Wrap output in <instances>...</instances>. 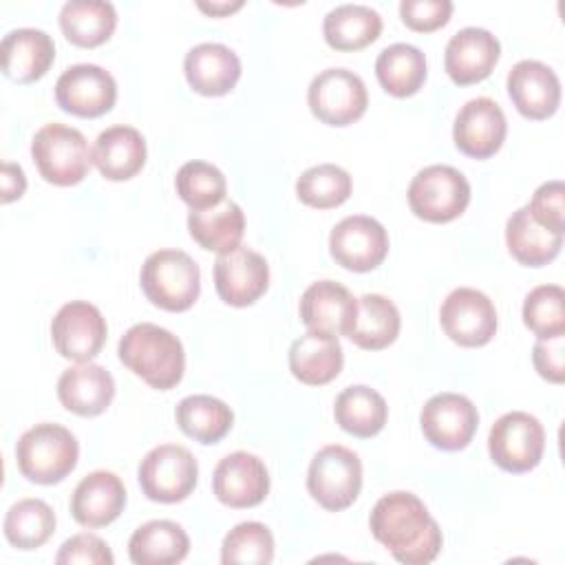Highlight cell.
I'll list each match as a JSON object with an SVG mask.
<instances>
[{
  "mask_svg": "<svg viewBox=\"0 0 565 565\" xmlns=\"http://www.w3.org/2000/svg\"><path fill=\"white\" fill-rule=\"evenodd\" d=\"M369 527L395 561L404 565H428L441 550V530L428 514L424 501L404 490L377 499L371 510Z\"/></svg>",
  "mask_w": 565,
  "mask_h": 565,
  "instance_id": "obj_1",
  "label": "cell"
},
{
  "mask_svg": "<svg viewBox=\"0 0 565 565\" xmlns=\"http://www.w3.org/2000/svg\"><path fill=\"white\" fill-rule=\"evenodd\" d=\"M119 360L148 386L168 391L177 386L185 371L181 340L152 322L132 324L119 340Z\"/></svg>",
  "mask_w": 565,
  "mask_h": 565,
  "instance_id": "obj_2",
  "label": "cell"
},
{
  "mask_svg": "<svg viewBox=\"0 0 565 565\" xmlns=\"http://www.w3.org/2000/svg\"><path fill=\"white\" fill-rule=\"evenodd\" d=\"M79 457L75 435L51 422L24 430L15 444L18 470L33 483L53 486L73 472Z\"/></svg>",
  "mask_w": 565,
  "mask_h": 565,
  "instance_id": "obj_3",
  "label": "cell"
},
{
  "mask_svg": "<svg viewBox=\"0 0 565 565\" xmlns=\"http://www.w3.org/2000/svg\"><path fill=\"white\" fill-rule=\"evenodd\" d=\"M146 298L166 311L190 309L201 291V271L194 258L181 249L152 252L139 274Z\"/></svg>",
  "mask_w": 565,
  "mask_h": 565,
  "instance_id": "obj_4",
  "label": "cell"
},
{
  "mask_svg": "<svg viewBox=\"0 0 565 565\" xmlns=\"http://www.w3.org/2000/svg\"><path fill=\"white\" fill-rule=\"evenodd\" d=\"M31 157L40 177L62 188L79 183L93 163L86 137L77 128L57 121L44 124L33 135Z\"/></svg>",
  "mask_w": 565,
  "mask_h": 565,
  "instance_id": "obj_5",
  "label": "cell"
},
{
  "mask_svg": "<svg viewBox=\"0 0 565 565\" xmlns=\"http://www.w3.org/2000/svg\"><path fill=\"white\" fill-rule=\"evenodd\" d=\"M362 488V461L360 457L340 444L320 448L307 470L309 494L329 512L349 508Z\"/></svg>",
  "mask_w": 565,
  "mask_h": 565,
  "instance_id": "obj_6",
  "label": "cell"
},
{
  "mask_svg": "<svg viewBox=\"0 0 565 565\" xmlns=\"http://www.w3.org/2000/svg\"><path fill=\"white\" fill-rule=\"evenodd\" d=\"M470 203V183L452 166H428L408 185L411 212L428 223H448L463 214Z\"/></svg>",
  "mask_w": 565,
  "mask_h": 565,
  "instance_id": "obj_7",
  "label": "cell"
},
{
  "mask_svg": "<svg viewBox=\"0 0 565 565\" xmlns=\"http://www.w3.org/2000/svg\"><path fill=\"white\" fill-rule=\"evenodd\" d=\"M141 492L157 503H179L188 499L199 479L194 455L179 444H161L146 452L139 463Z\"/></svg>",
  "mask_w": 565,
  "mask_h": 565,
  "instance_id": "obj_8",
  "label": "cell"
},
{
  "mask_svg": "<svg viewBox=\"0 0 565 565\" xmlns=\"http://www.w3.org/2000/svg\"><path fill=\"white\" fill-rule=\"evenodd\" d=\"M545 450V430L541 422L525 411L501 415L488 435V452L505 472H527L541 463Z\"/></svg>",
  "mask_w": 565,
  "mask_h": 565,
  "instance_id": "obj_9",
  "label": "cell"
},
{
  "mask_svg": "<svg viewBox=\"0 0 565 565\" xmlns=\"http://www.w3.org/2000/svg\"><path fill=\"white\" fill-rule=\"evenodd\" d=\"M307 104L313 117L327 126H349L358 121L369 95L360 75L349 68H327L318 73L307 90Z\"/></svg>",
  "mask_w": 565,
  "mask_h": 565,
  "instance_id": "obj_10",
  "label": "cell"
},
{
  "mask_svg": "<svg viewBox=\"0 0 565 565\" xmlns=\"http://www.w3.org/2000/svg\"><path fill=\"white\" fill-rule=\"evenodd\" d=\"M439 322L455 344L483 347L497 333V309L483 291L457 287L441 302Z\"/></svg>",
  "mask_w": 565,
  "mask_h": 565,
  "instance_id": "obj_11",
  "label": "cell"
},
{
  "mask_svg": "<svg viewBox=\"0 0 565 565\" xmlns=\"http://www.w3.org/2000/svg\"><path fill=\"white\" fill-rule=\"evenodd\" d=\"M106 320L102 311L86 300H71L60 307L51 322L55 351L73 362H90L106 342Z\"/></svg>",
  "mask_w": 565,
  "mask_h": 565,
  "instance_id": "obj_12",
  "label": "cell"
},
{
  "mask_svg": "<svg viewBox=\"0 0 565 565\" xmlns=\"http://www.w3.org/2000/svg\"><path fill=\"white\" fill-rule=\"evenodd\" d=\"M331 258L349 271H371L388 254V234L371 216L353 214L335 223L329 234Z\"/></svg>",
  "mask_w": 565,
  "mask_h": 565,
  "instance_id": "obj_13",
  "label": "cell"
},
{
  "mask_svg": "<svg viewBox=\"0 0 565 565\" xmlns=\"http://www.w3.org/2000/svg\"><path fill=\"white\" fill-rule=\"evenodd\" d=\"M419 426L430 446L439 450H461L472 441L479 426L477 406L459 393H437L433 395L422 413Z\"/></svg>",
  "mask_w": 565,
  "mask_h": 565,
  "instance_id": "obj_14",
  "label": "cell"
},
{
  "mask_svg": "<svg viewBox=\"0 0 565 565\" xmlns=\"http://www.w3.org/2000/svg\"><path fill=\"white\" fill-rule=\"evenodd\" d=\"M115 77L97 64L68 66L55 82V102L75 117H99L115 106Z\"/></svg>",
  "mask_w": 565,
  "mask_h": 565,
  "instance_id": "obj_15",
  "label": "cell"
},
{
  "mask_svg": "<svg viewBox=\"0 0 565 565\" xmlns=\"http://www.w3.org/2000/svg\"><path fill=\"white\" fill-rule=\"evenodd\" d=\"M214 287L221 300L232 307L254 305L269 287V265L263 254L238 245L216 256Z\"/></svg>",
  "mask_w": 565,
  "mask_h": 565,
  "instance_id": "obj_16",
  "label": "cell"
},
{
  "mask_svg": "<svg viewBox=\"0 0 565 565\" xmlns=\"http://www.w3.org/2000/svg\"><path fill=\"white\" fill-rule=\"evenodd\" d=\"M508 121L501 106L490 97H475L468 99L452 126V139L459 152L472 159H488L505 141Z\"/></svg>",
  "mask_w": 565,
  "mask_h": 565,
  "instance_id": "obj_17",
  "label": "cell"
},
{
  "mask_svg": "<svg viewBox=\"0 0 565 565\" xmlns=\"http://www.w3.org/2000/svg\"><path fill=\"white\" fill-rule=\"evenodd\" d=\"M212 492L227 508H254L269 492V472L260 457L230 452L214 468Z\"/></svg>",
  "mask_w": 565,
  "mask_h": 565,
  "instance_id": "obj_18",
  "label": "cell"
},
{
  "mask_svg": "<svg viewBox=\"0 0 565 565\" xmlns=\"http://www.w3.org/2000/svg\"><path fill=\"white\" fill-rule=\"evenodd\" d=\"M501 55L499 40L479 26L457 31L444 51V68L457 86L483 82L497 66Z\"/></svg>",
  "mask_w": 565,
  "mask_h": 565,
  "instance_id": "obj_19",
  "label": "cell"
},
{
  "mask_svg": "<svg viewBox=\"0 0 565 565\" xmlns=\"http://www.w3.org/2000/svg\"><path fill=\"white\" fill-rule=\"evenodd\" d=\"M508 95L527 119H547L561 104L556 73L539 60H521L508 73Z\"/></svg>",
  "mask_w": 565,
  "mask_h": 565,
  "instance_id": "obj_20",
  "label": "cell"
},
{
  "mask_svg": "<svg viewBox=\"0 0 565 565\" xmlns=\"http://www.w3.org/2000/svg\"><path fill=\"white\" fill-rule=\"evenodd\" d=\"M183 73L194 93L218 97L236 86L241 77V60L225 44L203 42L185 53Z\"/></svg>",
  "mask_w": 565,
  "mask_h": 565,
  "instance_id": "obj_21",
  "label": "cell"
},
{
  "mask_svg": "<svg viewBox=\"0 0 565 565\" xmlns=\"http://www.w3.org/2000/svg\"><path fill=\"white\" fill-rule=\"evenodd\" d=\"M53 60V38L42 29H13L0 42L2 73L18 84H29L44 77Z\"/></svg>",
  "mask_w": 565,
  "mask_h": 565,
  "instance_id": "obj_22",
  "label": "cell"
},
{
  "mask_svg": "<svg viewBox=\"0 0 565 565\" xmlns=\"http://www.w3.org/2000/svg\"><path fill=\"white\" fill-rule=\"evenodd\" d=\"M115 397L113 375L95 362H77L57 380V399L79 417L102 415Z\"/></svg>",
  "mask_w": 565,
  "mask_h": 565,
  "instance_id": "obj_23",
  "label": "cell"
},
{
  "mask_svg": "<svg viewBox=\"0 0 565 565\" xmlns=\"http://www.w3.org/2000/svg\"><path fill=\"white\" fill-rule=\"evenodd\" d=\"M126 505V488L115 472L95 470L73 490L71 514L84 527H104L113 523Z\"/></svg>",
  "mask_w": 565,
  "mask_h": 565,
  "instance_id": "obj_24",
  "label": "cell"
},
{
  "mask_svg": "<svg viewBox=\"0 0 565 565\" xmlns=\"http://www.w3.org/2000/svg\"><path fill=\"white\" fill-rule=\"evenodd\" d=\"M355 307L358 298H353L344 285L335 280H318L300 296V320L307 329L347 335L355 318Z\"/></svg>",
  "mask_w": 565,
  "mask_h": 565,
  "instance_id": "obj_25",
  "label": "cell"
},
{
  "mask_svg": "<svg viewBox=\"0 0 565 565\" xmlns=\"http://www.w3.org/2000/svg\"><path fill=\"white\" fill-rule=\"evenodd\" d=\"M344 353L338 342V335L309 329L289 347V371L302 384H329L340 375Z\"/></svg>",
  "mask_w": 565,
  "mask_h": 565,
  "instance_id": "obj_26",
  "label": "cell"
},
{
  "mask_svg": "<svg viewBox=\"0 0 565 565\" xmlns=\"http://www.w3.org/2000/svg\"><path fill=\"white\" fill-rule=\"evenodd\" d=\"M93 163L108 181H128L146 163V139L132 126L102 130L93 146Z\"/></svg>",
  "mask_w": 565,
  "mask_h": 565,
  "instance_id": "obj_27",
  "label": "cell"
},
{
  "mask_svg": "<svg viewBox=\"0 0 565 565\" xmlns=\"http://www.w3.org/2000/svg\"><path fill=\"white\" fill-rule=\"evenodd\" d=\"M190 552L185 530L168 519L139 525L128 541V556L135 565H172L181 563Z\"/></svg>",
  "mask_w": 565,
  "mask_h": 565,
  "instance_id": "obj_28",
  "label": "cell"
},
{
  "mask_svg": "<svg viewBox=\"0 0 565 565\" xmlns=\"http://www.w3.org/2000/svg\"><path fill=\"white\" fill-rule=\"evenodd\" d=\"M190 236L207 252L225 254L241 245L245 234V214L238 203L221 201L207 210H192L188 214Z\"/></svg>",
  "mask_w": 565,
  "mask_h": 565,
  "instance_id": "obj_29",
  "label": "cell"
},
{
  "mask_svg": "<svg viewBox=\"0 0 565 565\" xmlns=\"http://www.w3.org/2000/svg\"><path fill=\"white\" fill-rule=\"evenodd\" d=\"M399 311L382 294H364L358 298L355 318L347 338L366 351H380L395 342L399 333Z\"/></svg>",
  "mask_w": 565,
  "mask_h": 565,
  "instance_id": "obj_30",
  "label": "cell"
},
{
  "mask_svg": "<svg viewBox=\"0 0 565 565\" xmlns=\"http://www.w3.org/2000/svg\"><path fill=\"white\" fill-rule=\"evenodd\" d=\"M505 245L512 258L525 267H543L554 260L563 247V234H554L539 225L527 205L512 212L505 223Z\"/></svg>",
  "mask_w": 565,
  "mask_h": 565,
  "instance_id": "obj_31",
  "label": "cell"
},
{
  "mask_svg": "<svg viewBox=\"0 0 565 565\" xmlns=\"http://www.w3.org/2000/svg\"><path fill=\"white\" fill-rule=\"evenodd\" d=\"M117 26V11L106 0H68L60 9V29L82 49L104 44Z\"/></svg>",
  "mask_w": 565,
  "mask_h": 565,
  "instance_id": "obj_32",
  "label": "cell"
},
{
  "mask_svg": "<svg viewBox=\"0 0 565 565\" xmlns=\"http://www.w3.org/2000/svg\"><path fill=\"white\" fill-rule=\"evenodd\" d=\"M382 33V18L366 4H340L322 20L324 42L335 51H360Z\"/></svg>",
  "mask_w": 565,
  "mask_h": 565,
  "instance_id": "obj_33",
  "label": "cell"
},
{
  "mask_svg": "<svg viewBox=\"0 0 565 565\" xmlns=\"http://www.w3.org/2000/svg\"><path fill=\"white\" fill-rule=\"evenodd\" d=\"M333 415L338 426L344 433L369 439L384 428L388 417V406H386V399L375 388L355 384V386H347L335 397Z\"/></svg>",
  "mask_w": 565,
  "mask_h": 565,
  "instance_id": "obj_34",
  "label": "cell"
},
{
  "mask_svg": "<svg viewBox=\"0 0 565 565\" xmlns=\"http://www.w3.org/2000/svg\"><path fill=\"white\" fill-rule=\"evenodd\" d=\"M424 53L406 42H395L380 51L375 60V75L380 86L393 97H411L426 82Z\"/></svg>",
  "mask_w": 565,
  "mask_h": 565,
  "instance_id": "obj_35",
  "label": "cell"
},
{
  "mask_svg": "<svg viewBox=\"0 0 565 565\" xmlns=\"http://www.w3.org/2000/svg\"><path fill=\"white\" fill-rule=\"evenodd\" d=\"M177 426L199 444H216L221 441L232 424V408L212 395H188L177 404L174 411Z\"/></svg>",
  "mask_w": 565,
  "mask_h": 565,
  "instance_id": "obj_36",
  "label": "cell"
},
{
  "mask_svg": "<svg viewBox=\"0 0 565 565\" xmlns=\"http://www.w3.org/2000/svg\"><path fill=\"white\" fill-rule=\"evenodd\" d=\"M4 536L18 550L42 547L55 530V512L42 499H20L4 516Z\"/></svg>",
  "mask_w": 565,
  "mask_h": 565,
  "instance_id": "obj_37",
  "label": "cell"
},
{
  "mask_svg": "<svg viewBox=\"0 0 565 565\" xmlns=\"http://www.w3.org/2000/svg\"><path fill=\"white\" fill-rule=\"evenodd\" d=\"M351 174L335 163H320L307 168L296 181L298 199L316 210H331L351 196Z\"/></svg>",
  "mask_w": 565,
  "mask_h": 565,
  "instance_id": "obj_38",
  "label": "cell"
},
{
  "mask_svg": "<svg viewBox=\"0 0 565 565\" xmlns=\"http://www.w3.org/2000/svg\"><path fill=\"white\" fill-rule=\"evenodd\" d=\"M177 194L192 210H207L225 201L227 181L223 172L207 161H188L174 177Z\"/></svg>",
  "mask_w": 565,
  "mask_h": 565,
  "instance_id": "obj_39",
  "label": "cell"
},
{
  "mask_svg": "<svg viewBox=\"0 0 565 565\" xmlns=\"http://www.w3.org/2000/svg\"><path fill=\"white\" fill-rule=\"evenodd\" d=\"M523 322L539 338L565 333V291L558 285H539L523 300Z\"/></svg>",
  "mask_w": 565,
  "mask_h": 565,
  "instance_id": "obj_40",
  "label": "cell"
},
{
  "mask_svg": "<svg viewBox=\"0 0 565 565\" xmlns=\"http://www.w3.org/2000/svg\"><path fill=\"white\" fill-rule=\"evenodd\" d=\"M274 561V536L267 525L258 521H245L234 525L221 545V563H247L267 565Z\"/></svg>",
  "mask_w": 565,
  "mask_h": 565,
  "instance_id": "obj_41",
  "label": "cell"
},
{
  "mask_svg": "<svg viewBox=\"0 0 565 565\" xmlns=\"http://www.w3.org/2000/svg\"><path fill=\"white\" fill-rule=\"evenodd\" d=\"M532 218L554 234L565 232V185L563 181H547L536 188L527 203Z\"/></svg>",
  "mask_w": 565,
  "mask_h": 565,
  "instance_id": "obj_42",
  "label": "cell"
},
{
  "mask_svg": "<svg viewBox=\"0 0 565 565\" xmlns=\"http://www.w3.org/2000/svg\"><path fill=\"white\" fill-rule=\"evenodd\" d=\"M452 13L450 0H402L399 2V18L402 22L417 31L430 33L441 29Z\"/></svg>",
  "mask_w": 565,
  "mask_h": 565,
  "instance_id": "obj_43",
  "label": "cell"
},
{
  "mask_svg": "<svg viewBox=\"0 0 565 565\" xmlns=\"http://www.w3.org/2000/svg\"><path fill=\"white\" fill-rule=\"evenodd\" d=\"M113 552L108 545L95 536V534H75L66 539L55 556V563L60 565H73V563H84V565H113Z\"/></svg>",
  "mask_w": 565,
  "mask_h": 565,
  "instance_id": "obj_44",
  "label": "cell"
},
{
  "mask_svg": "<svg viewBox=\"0 0 565 565\" xmlns=\"http://www.w3.org/2000/svg\"><path fill=\"white\" fill-rule=\"evenodd\" d=\"M563 335L536 340L532 349V362L539 375L547 382L563 384L565 380V364H563Z\"/></svg>",
  "mask_w": 565,
  "mask_h": 565,
  "instance_id": "obj_45",
  "label": "cell"
},
{
  "mask_svg": "<svg viewBox=\"0 0 565 565\" xmlns=\"http://www.w3.org/2000/svg\"><path fill=\"white\" fill-rule=\"evenodd\" d=\"M26 190V177L24 170L15 163L4 161L2 163V203H11L20 199Z\"/></svg>",
  "mask_w": 565,
  "mask_h": 565,
  "instance_id": "obj_46",
  "label": "cell"
},
{
  "mask_svg": "<svg viewBox=\"0 0 565 565\" xmlns=\"http://www.w3.org/2000/svg\"><path fill=\"white\" fill-rule=\"evenodd\" d=\"M196 7L207 13V15H230L236 9L243 7V0H234V2H196Z\"/></svg>",
  "mask_w": 565,
  "mask_h": 565,
  "instance_id": "obj_47",
  "label": "cell"
}]
</instances>
